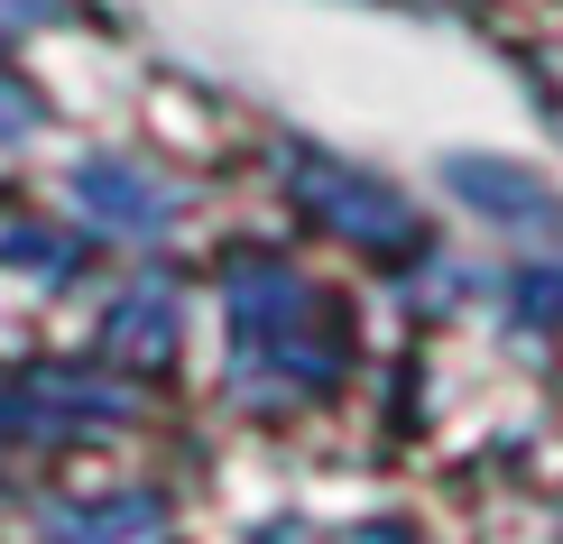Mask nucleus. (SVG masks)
Instances as JSON below:
<instances>
[{"label":"nucleus","mask_w":563,"mask_h":544,"mask_svg":"<svg viewBox=\"0 0 563 544\" xmlns=\"http://www.w3.org/2000/svg\"><path fill=\"white\" fill-rule=\"evenodd\" d=\"M29 19H56V0H0V29H29Z\"/></svg>","instance_id":"7ed1b4c3"},{"label":"nucleus","mask_w":563,"mask_h":544,"mask_svg":"<svg viewBox=\"0 0 563 544\" xmlns=\"http://www.w3.org/2000/svg\"><path fill=\"white\" fill-rule=\"evenodd\" d=\"M65 544H157V508L139 499V508H121V517H75V526H65Z\"/></svg>","instance_id":"f03ea898"},{"label":"nucleus","mask_w":563,"mask_h":544,"mask_svg":"<svg viewBox=\"0 0 563 544\" xmlns=\"http://www.w3.org/2000/svg\"><path fill=\"white\" fill-rule=\"evenodd\" d=\"M84 195H111V231H157L167 222V203L148 185H130L121 167H84Z\"/></svg>","instance_id":"f257e3e1"}]
</instances>
